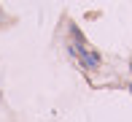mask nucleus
Returning <instances> with one entry per match:
<instances>
[{
  "label": "nucleus",
  "instance_id": "nucleus-1",
  "mask_svg": "<svg viewBox=\"0 0 132 122\" xmlns=\"http://www.w3.org/2000/svg\"><path fill=\"white\" fill-rule=\"evenodd\" d=\"M76 54L81 57L84 68H89V71H97V68H100V57H97V54H89L86 49H76Z\"/></svg>",
  "mask_w": 132,
  "mask_h": 122
}]
</instances>
